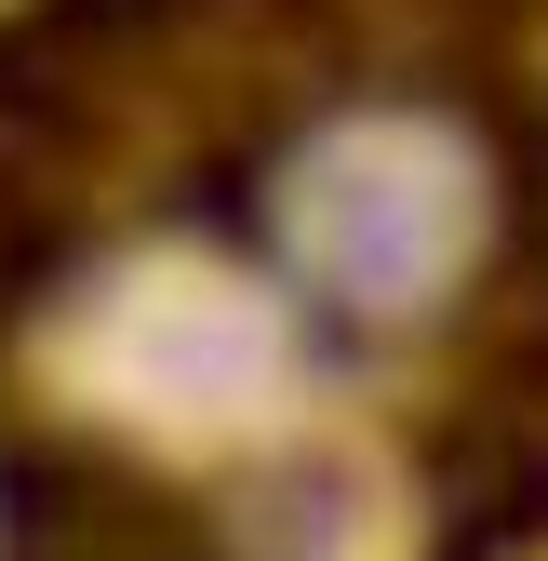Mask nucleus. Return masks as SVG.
Segmentation results:
<instances>
[{
  "instance_id": "f257e3e1",
  "label": "nucleus",
  "mask_w": 548,
  "mask_h": 561,
  "mask_svg": "<svg viewBox=\"0 0 548 561\" xmlns=\"http://www.w3.org/2000/svg\"><path fill=\"white\" fill-rule=\"evenodd\" d=\"M282 254L308 295L401 321L482 254V161L442 121H334L282 174Z\"/></svg>"
},
{
  "instance_id": "f03ea898",
  "label": "nucleus",
  "mask_w": 548,
  "mask_h": 561,
  "mask_svg": "<svg viewBox=\"0 0 548 561\" xmlns=\"http://www.w3.org/2000/svg\"><path fill=\"white\" fill-rule=\"evenodd\" d=\"M94 362H107L121 401L215 414V401H241V388L267 375V308H241L228 280H201V267H148V280H121Z\"/></svg>"
}]
</instances>
